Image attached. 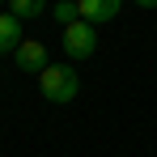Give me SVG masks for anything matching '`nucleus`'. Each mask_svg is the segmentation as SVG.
Wrapping results in <instances>:
<instances>
[{
  "label": "nucleus",
  "mask_w": 157,
  "mask_h": 157,
  "mask_svg": "<svg viewBox=\"0 0 157 157\" xmlns=\"http://www.w3.org/2000/svg\"><path fill=\"white\" fill-rule=\"evenodd\" d=\"M77 9H81V21H89V26H106V21L119 17L123 0H77Z\"/></svg>",
  "instance_id": "7ed1b4c3"
},
{
  "label": "nucleus",
  "mask_w": 157,
  "mask_h": 157,
  "mask_svg": "<svg viewBox=\"0 0 157 157\" xmlns=\"http://www.w3.org/2000/svg\"><path fill=\"white\" fill-rule=\"evenodd\" d=\"M51 17L59 21V26H72L81 17V9H77V0H59V4H51Z\"/></svg>",
  "instance_id": "0eeeda50"
},
{
  "label": "nucleus",
  "mask_w": 157,
  "mask_h": 157,
  "mask_svg": "<svg viewBox=\"0 0 157 157\" xmlns=\"http://www.w3.org/2000/svg\"><path fill=\"white\" fill-rule=\"evenodd\" d=\"M0 4H9V0H0Z\"/></svg>",
  "instance_id": "1a4fd4ad"
},
{
  "label": "nucleus",
  "mask_w": 157,
  "mask_h": 157,
  "mask_svg": "<svg viewBox=\"0 0 157 157\" xmlns=\"http://www.w3.org/2000/svg\"><path fill=\"white\" fill-rule=\"evenodd\" d=\"M13 59H17L21 72H47V68H51V64H47V47H43L38 38H26V43L13 51Z\"/></svg>",
  "instance_id": "20e7f679"
},
{
  "label": "nucleus",
  "mask_w": 157,
  "mask_h": 157,
  "mask_svg": "<svg viewBox=\"0 0 157 157\" xmlns=\"http://www.w3.org/2000/svg\"><path fill=\"white\" fill-rule=\"evenodd\" d=\"M26 38H21V21L13 17V13H0V55H9V51H17Z\"/></svg>",
  "instance_id": "39448f33"
},
{
  "label": "nucleus",
  "mask_w": 157,
  "mask_h": 157,
  "mask_svg": "<svg viewBox=\"0 0 157 157\" xmlns=\"http://www.w3.org/2000/svg\"><path fill=\"white\" fill-rule=\"evenodd\" d=\"M98 51V26H89V21H72V26H64V55L68 59H89V55Z\"/></svg>",
  "instance_id": "f03ea898"
},
{
  "label": "nucleus",
  "mask_w": 157,
  "mask_h": 157,
  "mask_svg": "<svg viewBox=\"0 0 157 157\" xmlns=\"http://www.w3.org/2000/svg\"><path fill=\"white\" fill-rule=\"evenodd\" d=\"M9 13L17 21H34V17L47 13V0H9Z\"/></svg>",
  "instance_id": "423d86ee"
},
{
  "label": "nucleus",
  "mask_w": 157,
  "mask_h": 157,
  "mask_svg": "<svg viewBox=\"0 0 157 157\" xmlns=\"http://www.w3.org/2000/svg\"><path fill=\"white\" fill-rule=\"evenodd\" d=\"M38 89H43L47 102H72L81 94V77L68 64H51L47 72H38Z\"/></svg>",
  "instance_id": "f257e3e1"
},
{
  "label": "nucleus",
  "mask_w": 157,
  "mask_h": 157,
  "mask_svg": "<svg viewBox=\"0 0 157 157\" xmlns=\"http://www.w3.org/2000/svg\"><path fill=\"white\" fill-rule=\"evenodd\" d=\"M136 4H140V9H157V0H136Z\"/></svg>",
  "instance_id": "6e6552de"
}]
</instances>
